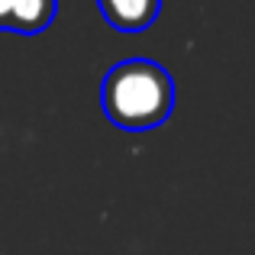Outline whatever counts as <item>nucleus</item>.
I'll return each mask as SVG.
<instances>
[{"instance_id":"nucleus-1","label":"nucleus","mask_w":255,"mask_h":255,"mask_svg":"<svg viewBox=\"0 0 255 255\" xmlns=\"http://www.w3.org/2000/svg\"><path fill=\"white\" fill-rule=\"evenodd\" d=\"M100 110L123 132L162 126L174 110V81L168 68L152 58L117 62L100 81Z\"/></svg>"},{"instance_id":"nucleus-2","label":"nucleus","mask_w":255,"mask_h":255,"mask_svg":"<svg viewBox=\"0 0 255 255\" xmlns=\"http://www.w3.org/2000/svg\"><path fill=\"white\" fill-rule=\"evenodd\" d=\"M58 0H0V32L39 36L55 23Z\"/></svg>"},{"instance_id":"nucleus-3","label":"nucleus","mask_w":255,"mask_h":255,"mask_svg":"<svg viewBox=\"0 0 255 255\" xmlns=\"http://www.w3.org/2000/svg\"><path fill=\"white\" fill-rule=\"evenodd\" d=\"M97 10L117 32H145L162 13V0H97Z\"/></svg>"}]
</instances>
